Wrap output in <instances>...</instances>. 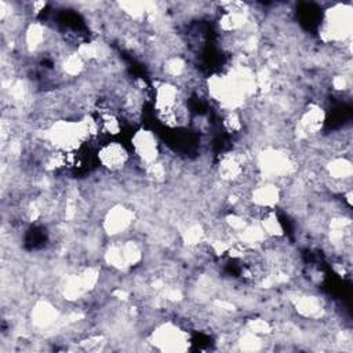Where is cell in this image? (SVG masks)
Listing matches in <instances>:
<instances>
[{"mask_svg":"<svg viewBox=\"0 0 353 353\" xmlns=\"http://www.w3.org/2000/svg\"><path fill=\"white\" fill-rule=\"evenodd\" d=\"M352 32V8L349 6L335 4L331 10L327 11L321 34L325 41H345L350 37Z\"/></svg>","mask_w":353,"mask_h":353,"instance_id":"obj_1","label":"cell"},{"mask_svg":"<svg viewBox=\"0 0 353 353\" xmlns=\"http://www.w3.org/2000/svg\"><path fill=\"white\" fill-rule=\"evenodd\" d=\"M152 342L163 350H183L188 343V335L172 323H163L153 330Z\"/></svg>","mask_w":353,"mask_h":353,"instance_id":"obj_2","label":"cell"},{"mask_svg":"<svg viewBox=\"0 0 353 353\" xmlns=\"http://www.w3.org/2000/svg\"><path fill=\"white\" fill-rule=\"evenodd\" d=\"M135 214L131 208L117 204L106 211L102 221V230L108 236H120L125 233L134 223Z\"/></svg>","mask_w":353,"mask_h":353,"instance_id":"obj_3","label":"cell"},{"mask_svg":"<svg viewBox=\"0 0 353 353\" xmlns=\"http://www.w3.org/2000/svg\"><path fill=\"white\" fill-rule=\"evenodd\" d=\"M131 145L134 148L135 154L138 159L145 164L149 165L159 159V143L152 131L148 130H138L134 137L131 138Z\"/></svg>","mask_w":353,"mask_h":353,"instance_id":"obj_4","label":"cell"},{"mask_svg":"<svg viewBox=\"0 0 353 353\" xmlns=\"http://www.w3.org/2000/svg\"><path fill=\"white\" fill-rule=\"evenodd\" d=\"M97 156L102 167L112 172L121 171L130 161V154L120 142H108L101 145Z\"/></svg>","mask_w":353,"mask_h":353,"instance_id":"obj_5","label":"cell"},{"mask_svg":"<svg viewBox=\"0 0 353 353\" xmlns=\"http://www.w3.org/2000/svg\"><path fill=\"white\" fill-rule=\"evenodd\" d=\"M30 320L36 327L47 328L59 320V312L50 301H39L30 312Z\"/></svg>","mask_w":353,"mask_h":353,"instance_id":"obj_6","label":"cell"}]
</instances>
